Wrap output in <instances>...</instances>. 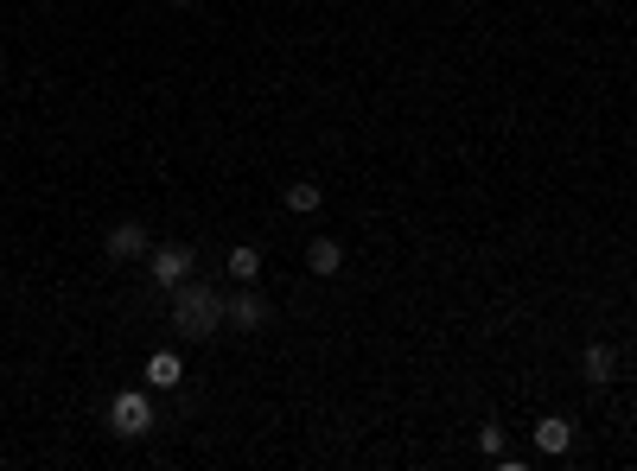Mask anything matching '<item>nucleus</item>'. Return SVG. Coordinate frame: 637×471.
Masks as SVG:
<instances>
[{"label":"nucleus","mask_w":637,"mask_h":471,"mask_svg":"<svg viewBox=\"0 0 637 471\" xmlns=\"http://www.w3.org/2000/svg\"><path fill=\"white\" fill-rule=\"evenodd\" d=\"M223 325V293L211 281H179L172 287V331L179 338H217Z\"/></svg>","instance_id":"nucleus-1"},{"label":"nucleus","mask_w":637,"mask_h":471,"mask_svg":"<svg viewBox=\"0 0 637 471\" xmlns=\"http://www.w3.org/2000/svg\"><path fill=\"white\" fill-rule=\"evenodd\" d=\"M109 427H115V440H147L153 433V401L141 389H122L109 401Z\"/></svg>","instance_id":"nucleus-2"},{"label":"nucleus","mask_w":637,"mask_h":471,"mask_svg":"<svg viewBox=\"0 0 637 471\" xmlns=\"http://www.w3.org/2000/svg\"><path fill=\"white\" fill-rule=\"evenodd\" d=\"M223 325H230V331H262V325H274V306L249 281L243 293H223Z\"/></svg>","instance_id":"nucleus-3"},{"label":"nucleus","mask_w":637,"mask_h":471,"mask_svg":"<svg viewBox=\"0 0 637 471\" xmlns=\"http://www.w3.org/2000/svg\"><path fill=\"white\" fill-rule=\"evenodd\" d=\"M192 261H198V255L185 249V242H166V249H147V274H153V287H166V293H172V287L185 281V274H192Z\"/></svg>","instance_id":"nucleus-4"},{"label":"nucleus","mask_w":637,"mask_h":471,"mask_svg":"<svg viewBox=\"0 0 637 471\" xmlns=\"http://www.w3.org/2000/svg\"><path fill=\"white\" fill-rule=\"evenodd\" d=\"M102 249H109V261H147L153 236H147V223H115V230L102 236Z\"/></svg>","instance_id":"nucleus-5"},{"label":"nucleus","mask_w":637,"mask_h":471,"mask_svg":"<svg viewBox=\"0 0 637 471\" xmlns=\"http://www.w3.org/2000/svg\"><path fill=\"white\" fill-rule=\"evenodd\" d=\"M536 446L548 452V459H567V452H574V421H561V414H542V421H536Z\"/></svg>","instance_id":"nucleus-6"},{"label":"nucleus","mask_w":637,"mask_h":471,"mask_svg":"<svg viewBox=\"0 0 637 471\" xmlns=\"http://www.w3.org/2000/svg\"><path fill=\"white\" fill-rule=\"evenodd\" d=\"M580 376H587L593 389H606V382L618 376V351H612V344H587V357H580Z\"/></svg>","instance_id":"nucleus-7"},{"label":"nucleus","mask_w":637,"mask_h":471,"mask_svg":"<svg viewBox=\"0 0 637 471\" xmlns=\"http://www.w3.org/2000/svg\"><path fill=\"white\" fill-rule=\"evenodd\" d=\"M147 382H153V389H179V382H185L179 351H153V357H147Z\"/></svg>","instance_id":"nucleus-8"},{"label":"nucleus","mask_w":637,"mask_h":471,"mask_svg":"<svg viewBox=\"0 0 637 471\" xmlns=\"http://www.w3.org/2000/svg\"><path fill=\"white\" fill-rule=\"evenodd\" d=\"M306 268H313V274H338L344 268V249H338L332 236H313V242H306Z\"/></svg>","instance_id":"nucleus-9"},{"label":"nucleus","mask_w":637,"mask_h":471,"mask_svg":"<svg viewBox=\"0 0 637 471\" xmlns=\"http://www.w3.org/2000/svg\"><path fill=\"white\" fill-rule=\"evenodd\" d=\"M223 268H230V281H236V287H249L255 274H262V255H255L249 242H243V249H230V261H223Z\"/></svg>","instance_id":"nucleus-10"},{"label":"nucleus","mask_w":637,"mask_h":471,"mask_svg":"<svg viewBox=\"0 0 637 471\" xmlns=\"http://www.w3.org/2000/svg\"><path fill=\"white\" fill-rule=\"evenodd\" d=\"M319 198H325V191H319L313 179H294V185H287V211H300V217H313Z\"/></svg>","instance_id":"nucleus-11"},{"label":"nucleus","mask_w":637,"mask_h":471,"mask_svg":"<svg viewBox=\"0 0 637 471\" xmlns=\"http://www.w3.org/2000/svg\"><path fill=\"white\" fill-rule=\"evenodd\" d=\"M478 446H485L491 459H497V452H504V427H497V421H485V427H478Z\"/></svg>","instance_id":"nucleus-12"},{"label":"nucleus","mask_w":637,"mask_h":471,"mask_svg":"<svg viewBox=\"0 0 637 471\" xmlns=\"http://www.w3.org/2000/svg\"><path fill=\"white\" fill-rule=\"evenodd\" d=\"M166 7H192V0H166Z\"/></svg>","instance_id":"nucleus-13"}]
</instances>
